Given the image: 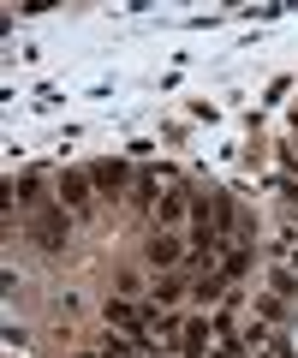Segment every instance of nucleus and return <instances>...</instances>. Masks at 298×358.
Here are the masks:
<instances>
[{
  "label": "nucleus",
  "instance_id": "1",
  "mask_svg": "<svg viewBox=\"0 0 298 358\" xmlns=\"http://www.w3.org/2000/svg\"><path fill=\"white\" fill-rule=\"evenodd\" d=\"M107 322H114V329H126V334H137V352L143 346H149V310L143 305H131V299H107Z\"/></svg>",
  "mask_w": 298,
  "mask_h": 358
},
{
  "label": "nucleus",
  "instance_id": "2",
  "mask_svg": "<svg viewBox=\"0 0 298 358\" xmlns=\"http://www.w3.org/2000/svg\"><path fill=\"white\" fill-rule=\"evenodd\" d=\"M90 185H96V192H107V197H119L131 185V167L126 162H96L90 167Z\"/></svg>",
  "mask_w": 298,
  "mask_h": 358
},
{
  "label": "nucleus",
  "instance_id": "3",
  "mask_svg": "<svg viewBox=\"0 0 298 358\" xmlns=\"http://www.w3.org/2000/svg\"><path fill=\"white\" fill-rule=\"evenodd\" d=\"M36 239L48 245V251L66 245V215H60V209H42V215H36Z\"/></svg>",
  "mask_w": 298,
  "mask_h": 358
},
{
  "label": "nucleus",
  "instance_id": "4",
  "mask_svg": "<svg viewBox=\"0 0 298 358\" xmlns=\"http://www.w3.org/2000/svg\"><path fill=\"white\" fill-rule=\"evenodd\" d=\"M60 203L66 209H84V203H90V179H84V173H66L60 179Z\"/></svg>",
  "mask_w": 298,
  "mask_h": 358
},
{
  "label": "nucleus",
  "instance_id": "5",
  "mask_svg": "<svg viewBox=\"0 0 298 358\" xmlns=\"http://www.w3.org/2000/svg\"><path fill=\"white\" fill-rule=\"evenodd\" d=\"M156 221H161V227L185 221V192H167V197H161V203H156Z\"/></svg>",
  "mask_w": 298,
  "mask_h": 358
},
{
  "label": "nucleus",
  "instance_id": "6",
  "mask_svg": "<svg viewBox=\"0 0 298 358\" xmlns=\"http://www.w3.org/2000/svg\"><path fill=\"white\" fill-rule=\"evenodd\" d=\"M149 263H179V245H173L167 233H156V239H149Z\"/></svg>",
  "mask_w": 298,
  "mask_h": 358
},
{
  "label": "nucleus",
  "instance_id": "7",
  "mask_svg": "<svg viewBox=\"0 0 298 358\" xmlns=\"http://www.w3.org/2000/svg\"><path fill=\"white\" fill-rule=\"evenodd\" d=\"M203 346H209L203 322H191V329H185V358H203Z\"/></svg>",
  "mask_w": 298,
  "mask_h": 358
},
{
  "label": "nucleus",
  "instance_id": "8",
  "mask_svg": "<svg viewBox=\"0 0 298 358\" xmlns=\"http://www.w3.org/2000/svg\"><path fill=\"white\" fill-rule=\"evenodd\" d=\"M215 358H239V352H233V346H227V352H215Z\"/></svg>",
  "mask_w": 298,
  "mask_h": 358
}]
</instances>
